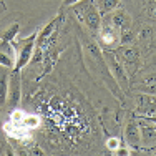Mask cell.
Returning a JSON list of instances; mask_svg holds the SVG:
<instances>
[{"label":"cell","instance_id":"obj_15","mask_svg":"<svg viewBox=\"0 0 156 156\" xmlns=\"http://www.w3.org/2000/svg\"><path fill=\"white\" fill-rule=\"evenodd\" d=\"M22 125H23L27 129L38 128V126H40V118L35 116V115H25L23 120H22Z\"/></svg>","mask_w":156,"mask_h":156},{"label":"cell","instance_id":"obj_19","mask_svg":"<svg viewBox=\"0 0 156 156\" xmlns=\"http://www.w3.org/2000/svg\"><path fill=\"white\" fill-rule=\"evenodd\" d=\"M113 153L118 154V156H128V154H131V151H129V148H125L123 144H121V146L118 148V150H115Z\"/></svg>","mask_w":156,"mask_h":156},{"label":"cell","instance_id":"obj_10","mask_svg":"<svg viewBox=\"0 0 156 156\" xmlns=\"http://www.w3.org/2000/svg\"><path fill=\"white\" fill-rule=\"evenodd\" d=\"M138 110L146 115H154V100L150 98L148 95H140L138 96Z\"/></svg>","mask_w":156,"mask_h":156},{"label":"cell","instance_id":"obj_8","mask_svg":"<svg viewBox=\"0 0 156 156\" xmlns=\"http://www.w3.org/2000/svg\"><path fill=\"white\" fill-rule=\"evenodd\" d=\"M3 131L9 136L18 140H25V136H28V129L22 123H13V121H9V123L3 125Z\"/></svg>","mask_w":156,"mask_h":156},{"label":"cell","instance_id":"obj_12","mask_svg":"<svg viewBox=\"0 0 156 156\" xmlns=\"http://www.w3.org/2000/svg\"><path fill=\"white\" fill-rule=\"evenodd\" d=\"M58 53H60V51H58L57 48H53V50H50L47 53V57H43V60H45V72H43V75H47V73L53 68V65L58 60Z\"/></svg>","mask_w":156,"mask_h":156},{"label":"cell","instance_id":"obj_5","mask_svg":"<svg viewBox=\"0 0 156 156\" xmlns=\"http://www.w3.org/2000/svg\"><path fill=\"white\" fill-rule=\"evenodd\" d=\"M20 72H13V75L9 78V91H7V105L10 108H15L20 103Z\"/></svg>","mask_w":156,"mask_h":156},{"label":"cell","instance_id":"obj_16","mask_svg":"<svg viewBox=\"0 0 156 156\" xmlns=\"http://www.w3.org/2000/svg\"><path fill=\"white\" fill-rule=\"evenodd\" d=\"M0 65L5 66V68H13L15 65V57H12L7 51H0Z\"/></svg>","mask_w":156,"mask_h":156},{"label":"cell","instance_id":"obj_7","mask_svg":"<svg viewBox=\"0 0 156 156\" xmlns=\"http://www.w3.org/2000/svg\"><path fill=\"white\" fill-rule=\"evenodd\" d=\"M125 140L129 146H138L141 141V135H140V125L135 120H129L125 126Z\"/></svg>","mask_w":156,"mask_h":156},{"label":"cell","instance_id":"obj_4","mask_svg":"<svg viewBox=\"0 0 156 156\" xmlns=\"http://www.w3.org/2000/svg\"><path fill=\"white\" fill-rule=\"evenodd\" d=\"M96 35L100 37V42L108 48H113L115 45L120 43V30L115 28L110 22H106V23L101 22V27H100V30Z\"/></svg>","mask_w":156,"mask_h":156},{"label":"cell","instance_id":"obj_17","mask_svg":"<svg viewBox=\"0 0 156 156\" xmlns=\"http://www.w3.org/2000/svg\"><path fill=\"white\" fill-rule=\"evenodd\" d=\"M123 144V141H121L120 138H110L108 141H106V148H108L110 151H115V150H118V148Z\"/></svg>","mask_w":156,"mask_h":156},{"label":"cell","instance_id":"obj_6","mask_svg":"<svg viewBox=\"0 0 156 156\" xmlns=\"http://www.w3.org/2000/svg\"><path fill=\"white\" fill-rule=\"evenodd\" d=\"M110 23L121 32V30H126V28H131V17H129V13L125 12L123 9H116V10L111 12Z\"/></svg>","mask_w":156,"mask_h":156},{"label":"cell","instance_id":"obj_2","mask_svg":"<svg viewBox=\"0 0 156 156\" xmlns=\"http://www.w3.org/2000/svg\"><path fill=\"white\" fill-rule=\"evenodd\" d=\"M103 55V60H105L106 66H108L111 76H113V80L116 81V85L120 88H128V83H129V75L126 73L125 66L121 65V62L118 60V55L113 53V51H105Z\"/></svg>","mask_w":156,"mask_h":156},{"label":"cell","instance_id":"obj_14","mask_svg":"<svg viewBox=\"0 0 156 156\" xmlns=\"http://www.w3.org/2000/svg\"><path fill=\"white\" fill-rule=\"evenodd\" d=\"M140 135H141V140H144V141L154 140V125H151V126L140 125Z\"/></svg>","mask_w":156,"mask_h":156},{"label":"cell","instance_id":"obj_18","mask_svg":"<svg viewBox=\"0 0 156 156\" xmlns=\"http://www.w3.org/2000/svg\"><path fill=\"white\" fill-rule=\"evenodd\" d=\"M23 116H25V113L22 110H13L12 113H10V121H13V123H22Z\"/></svg>","mask_w":156,"mask_h":156},{"label":"cell","instance_id":"obj_1","mask_svg":"<svg viewBox=\"0 0 156 156\" xmlns=\"http://www.w3.org/2000/svg\"><path fill=\"white\" fill-rule=\"evenodd\" d=\"M37 33L38 30H35L30 37L22 40H13L10 43V48H12L13 55H15V65H13V72H20L23 66H27L28 63L32 62V55L33 50H35V40H37Z\"/></svg>","mask_w":156,"mask_h":156},{"label":"cell","instance_id":"obj_20","mask_svg":"<svg viewBox=\"0 0 156 156\" xmlns=\"http://www.w3.org/2000/svg\"><path fill=\"white\" fill-rule=\"evenodd\" d=\"M78 2H81V0H63V3H65L66 7H72V5H75V3Z\"/></svg>","mask_w":156,"mask_h":156},{"label":"cell","instance_id":"obj_9","mask_svg":"<svg viewBox=\"0 0 156 156\" xmlns=\"http://www.w3.org/2000/svg\"><path fill=\"white\" fill-rule=\"evenodd\" d=\"M93 3L101 17L106 15V13H111L113 10H116L120 7V0H93Z\"/></svg>","mask_w":156,"mask_h":156},{"label":"cell","instance_id":"obj_11","mask_svg":"<svg viewBox=\"0 0 156 156\" xmlns=\"http://www.w3.org/2000/svg\"><path fill=\"white\" fill-rule=\"evenodd\" d=\"M18 30H20V25H18V23H12L7 30H3L2 35H0V42L5 43V45H10V43L17 38Z\"/></svg>","mask_w":156,"mask_h":156},{"label":"cell","instance_id":"obj_13","mask_svg":"<svg viewBox=\"0 0 156 156\" xmlns=\"http://www.w3.org/2000/svg\"><path fill=\"white\" fill-rule=\"evenodd\" d=\"M9 75L7 73H0V106L7 101V91H9Z\"/></svg>","mask_w":156,"mask_h":156},{"label":"cell","instance_id":"obj_3","mask_svg":"<svg viewBox=\"0 0 156 156\" xmlns=\"http://www.w3.org/2000/svg\"><path fill=\"white\" fill-rule=\"evenodd\" d=\"M118 55H120V62L121 65L125 66L126 73H133L136 72V68H138V50H136L135 47L131 45H123L120 48V51H118Z\"/></svg>","mask_w":156,"mask_h":156}]
</instances>
